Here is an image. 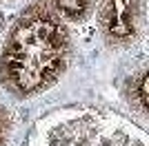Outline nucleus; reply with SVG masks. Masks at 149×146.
I'll list each match as a JSON object with an SVG mask.
<instances>
[{"instance_id": "f257e3e1", "label": "nucleus", "mask_w": 149, "mask_h": 146, "mask_svg": "<svg viewBox=\"0 0 149 146\" xmlns=\"http://www.w3.org/2000/svg\"><path fill=\"white\" fill-rule=\"evenodd\" d=\"M71 40L65 22L45 2L25 7L0 53V82L16 97H31L58 82L69 64Z\"/></svg>"}, {"instance_id": "f03ea898", "label": "nucleus", "mask_w": 149, "mask_h": 146, "mask_svg": "<svg viewBox=\"0 0 149 146\" xmlns=\"http://www.w3.org/2000/svg\"><path fill=\"white\" fill-rule=\"evenodd\" d=\"M138 11V0H100V27L111 44H127L136 38Z\"/></svg>"}, {"instance_id": "7ed1b4c3", "label": "nucleus", "mask_w": 149, "mask_h": 146, "mask_svg": "<svg viewBox=\"0 0 149 146\" xmlns=\"http://www.w3.org/2000/svg\"><path fill=\"white\" fill-rule=\"evenodd\" d=\"M54 11L62 18H69V20H82L87 18L89 11L93 7V0H47Z\"/></svg>"}, {"instance_id": "20e7f679", "label": "nucleus", "mask_w": 149, "mask_h": 146, "mask_svg": "<svg viewBox=\"0 0 149 146\" xmlns=\"http://www.w3.org/2000/svg\"><path fill=\"white\" fill-rule=\"evenodd\" d=\"M7 128H9V120H7V115L0 111V146H2V142H5V137H7Z\"/></svg>"}]
</instances>
